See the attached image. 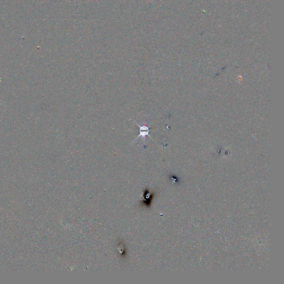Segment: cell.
<instances>
[{
	"instance_id": "obj_1",
	"label": "cell",
	"mask_w": 284,
	"mask_h": 284,
	"mask_svg": "<svg viewBox=\"0 0 284 284\" xmlns=\"http://www.w3.org/2000/svg\"><path fill=\"white\" fill-rule=\"evenodd\" d=\"M136 123L139 127V134L138 137L136 139H137L140 137L143 139H145L147 135L150 136L149 135V132H150L149 128L147 126H146V125H144L142 126V125L138 124L137 122H136Z\"/></svg>"
}]
</instances>
